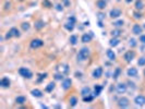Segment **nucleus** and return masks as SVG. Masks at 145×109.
<instances>
[{
    "mask_svg": "<svg viewBox=\"0 0 145 109\" xmlns=\"http://www.w3.org/2000/svg\"><path fill=\"white\" fill-rule=\"evenodd\" d=\"M89 54H91L89 48H87V47L81 48V50L79 51V54H78V59L80 60V61H84V60H86L89 57Z\"/></svg>",
    "mask_w": 145,
    "mask_h": 109,
    "instance_id": "f257e3e1",
    "label": "nucleus"
},
{
    "mask_svg": "<svg viewBox=\"0 0 145 109\" xmlns=\"http://www.w3.org/2000/svg\"><path fill=\"white\" fill-rule=\"evenodd\" d=\"M21 36V33L19 31L16 27H12V28L9 29V32L5 34V39H10L12 37H20Z\"/></svg>",
    "mask_w": 145,
    "mask_h": 109,
    "instance_id": "f03ea898",
    "label": "nucleus"
},
{
    "mask_svg": "<svg viewBox=\"0 0 145 109\" xmlns=\"http://www.w3.org/2000/svg\"><path fill=\"white\" fill-rule=\"evenodd\" d=\"M56 70L58 71L59 73H62V74H68L69 73V65L68 64H65V63H61V64H58L56 67Z\"/></svg>",
    "mask_w": 145,
    "mask_h": 109,
    "instance_id": "7ed1b4c3",
    "label": "nucleus"
},
{
    "mask_svg": "<svg viewBox=\"0 0 145 109\" xmlns=\"http://www.w3.org/2000/svg\"><path fill=\"white\" fill-rule=\"evenodd\" d=\"M44 45V42L39 38H35V39H32L31 40V44H29V47L32 49H36V48H39Z\"/></svg>",
    "mask_w": 145,
    "mask_h": 109,
    "instance_id": "20e7f679",
    "label": "nucleus"
},
{
    "mask_svg": "<svg viewBox=\"0 0 145 109\" xmlns=\"http://www.w3.org/2000/svg\"><path fill=\"white\" fill-rule=\"evenodd\" d=\"M19 73H20L21 76L26 78V79H32V76H33V73L29 69H26V68H20L19 69Z\"/></svg>",
    "mask_w": 145,
    "mask_h": 109,
    "instance_id": "39448f33",
    "label": "nucleus"
},
{
    "mask_svg": "<svg viewBox=\"0 0 145 109\" xmlns=\"http://www.w3.org/2000/svg\"><path fill=\"white\" fill-rule=\"evenodd\" d=\"M129 105H130V100L127 97H121L118 100V106L120 108H127L129 107Z\"/></svg>",
    "mask_w": 145,
    "mask_h": 109,
    "instance_id": "423d86ee",
    "label": "nucleus"
},
{
    "mask_svg": "<svg viewBox=\"0 0 145 109\" xmlns=\"http://www.w3.org/2000/svg\"><path fill=\"white\" fill-rule=\"evenodd\" d=\"M134 57H135V53L133 50H129V51H127V53L124 54V56H123V58L124 60L127 62H131L133 59H134Z\"/></svg>",
    "mask_w": 145,
    "mask_h": 109,
    "instance_id": "0eeeda50",
    "label": "nucleus"
},
{
    "mask_svg": "<svg viewBox=\"0 0 145 109\" xmlns=\"http://www.w3.org/2000/svg\"><path fill=\"white\" fill-rule=\"evenodd\" d=\"M116 91H117V93H118V94H124V93L127 92V85H125L124 83H119V84H117Z\"/></svg>",
    "mask_w": 145,
    "mask_h": 109,
    "instance_id": "6e6552de",
    "label": "nucleus"
},
{
    "mask_svg": "<svg viewBox=\"0 0 145 109\" xmlns=\"http://www.w3.org/2000/svg\"><path fill=\"white\" fill-rule=\"evenodd\" d=\"M134 103L136 106H143L145 105V96H143V95H139V96H136L134 98Z\"/></svg>",
    "mask_w": 145,
    "mask_h": 109,
    "instance_id": "1a4fd4ad",
    "label": "nucleus"
},
{
    "mask_svg": "<svg viewBox=\"0 0 145 109\" xmlns=\"http://www.w3.org/2000/svg\"><path fill=\"white\" fill-rule=\"evenodd\" d=\"M93 36H94L93 32H88L87 34H83V36H82V43H84V44L89 43L92 40V37Z\"/></svg>",
    "mask_w": 145,
    "mask_h": 109,
    "instance_id": "9d476101",
    "label": "nucleus"
},
{
    "mask_svg": "<svg viewBox=\"0 0 145 109\" xmlns=\"http://www.w3.org/2000/svg\"><path fill=\"white\" fill-rule=\"evenodd\" d=\"M103 68L102 67H98V68H96L94 71H93V78L94 79H99L100 76L103 75Z\"/></svg>",
    "mask_w": 145,
    "mask_h": 109,
    "instance_id": "9b49d317",
    "label": "nucleus"
},
{
    "mask_svg": "<svg viewBox=\"0 0 145 109\" xmlns=\"http://www.w3.org/2000/svg\"><path fill=\"white\" fill-rule=\"evenodd\" d=\"M121 10L120 9H117V8H115V9H113L110 11V13H109V15H110V18H113V19H117V18H119L120 15H121Z\"/></svg>",
    "mask_w": 145,
    "mask_h": 109,
    "instance_id": "f8f14e48",
    "label": "nucleus"
},
{
    "mask_svg": "<svg viewBox=\"0 0 145 109\" xmlns=\"http://www.w3.org/2000/svg\"><path fill=\"white\" fill-rule=\"evenodd\" d=\"M71 84H72L71 79H69V78L63 79V80H62V88L63 89H69L71 87Z\"/></svg>",
    "mask_w": 145,
    "mask_h": 109,
    "instance_id": "ddd939ff",
    "label": "nucleus"
},
{
    "mask_svg": "<svg viewBox=\"0 0 145 109\" xmlns=\"http://www.w3.org/2000/svg\"><path fill=\"white\" fill-rule=\"evenodd\" d=\"M132 32H133V34H135V35H140L141 33L143 32V27L141 25H139V24H134L132 27Z\"/></svg>",
    "mask_w": 145,
    "mask_h": 109,
    "instance_id": "4468645a",
    "label": "nucleus"
},
{
    "mask_svg": "<svg viewBox=\"0 0 145 109\" xmlns=\"http://www.w3.org/2000/svg\"><path fill=\"white\" fill-rule=\"evenodd\" d=\"M127 74L128 76H131V78H135V76H138V69L136 68H130L127 71Z\"/></svg>",
    "mask_w": 145,
    "mask_h": 109,
    "instance_id": "2eb2a0df",
    "label": "nucleus"
},
{
    "mask_svg": "<svg viewBox=\"0 0 145 109\" xmlns=\"http://www.w3.org/2000/svg\"><path fill=\"white\" fill-rule=\"evenodd\" d=\"M0 86L1 87H3V88H7V87H9L10 86V80L8 78H2L1 79V81H0Z\"/></svg>",
    "mask_w": 145,
    "mask_h": 109,
    "instance_id": "dca6fc26",
    "label": "nucleus"
},
{
    "mask_svg": "<svg viewBox=\"0 0 145 109\" xmlns=\"http://www.w3.org/2000/svg\"><path fill=\"white\" fill-rule=\"evenodd\" d=\"M106 5H107V2H106L105 0H97L96 1V7L98 8V9H100V10L105 9Z\"/></svg>",
    "mask_w": 145,
    "mask_h": 109,
    "instance_id": "f3484780",
    "label": "nucleus"
},
{
    "mask_svg": "<svg viewBox=\"0 0 145 109\" xmlns=\"http://www.w3.org/2000/svg\"><path fill=\"white\" fill-rule=\"evenodd\" d=\"M31 94H32L34 97H37V98L43 97V92H42V91H39V89H37V88L32 89V91H31Z\"/></svg>",
    "mask_w": 145,
    "mask_h": 109,
    "instance_id": "a211bd4d",
    "label": "nucleus"
},
{
    "mask_svg": "<svg viewBox=\"0 0 145 109\" xmlns=\"http://www.w3.org/2000/svg\"><path fill=\"white\" fill-rule=\"evenodd\" d=\"M120 44V39L118 37H114L113 39L109 40V45L111 46V47H116V46H118Z\"/></svg>",
    "mask_w": 145,
    "mask_h": 109,
    "instance_id": "6ab92c4d",
    "label": "nucleus"
},
{
    "mask_svg": "<svg viewBox=\"0 0 145 109\" xmlns=\"http://www.w3.org/2000/svg\"><path fill=\"white\" fill-rule=\"evenodd\" d=\"M106 54H107V57L109 60H111V61H115V60H116V54H115L111 49H108Z\"/></svg>",
    "mask_w": 145,
    "mask_h": 109,
    "instance_id": "aec40b11",
    "label": "nucleus"
},
{
    "mask_svg": "<svg viewBox=\"0 0 145 109\" xmlns=\"http://www.w3.org/2000/svg\"><path fill=\"white\" fill-rule=\"evenodd\" d=\"M103 88H104V87L102 85H98V84H96V85L94 86V95H95V96H98V95L102 93Z\"/></svg>",
    "mask_w": 145,
    "mask_h": 109,
    "instance_id": "412c9836",
    "label": "nucleus"
},
{
    "mask_svg": "<svg viewBox=\"0 0 145 109\" xmlns=\"http://www.w3.org/2000/svg\"><path fill=\"white\" fill-rule=\"evenodd\" d=\"M64 28L67 29V31H69V32H72L73 28H74V23H72V22L68 21L67 23L64 24Z\"/></svg>",
    "mask_w": 145,
    "mask_h": 109,
    "instance_id": "4be33fe9",
    "label": "nucleus"
},
{
    "mask_svg": "<svg viewBox=\"0 0 145 109\" xmlns=\"http://www.w3.org/2000/svg\"><path fill=\"white\" fill-rule=\"evenodd\" d=\"M44 26H45V22L43 20H38L35 22V28L36 29H42Z\"/></svg>",
    "mask_w": 145,
    "mask_h": 109,
    "instance_id": "5701e85b",
    "label": "nucleus"
},
{
    "mask_svg": "<svg viewBox=\"0 0 145 109\" xmlns=\"http://www.w3.org/2000/svg\"><path fill=\"white\" fill-rule=\"evenodd\" d=\"M15 103L19 104V105H23V104L26 103V98L24 96H18L15 98Z\"/></svg>",
    "mask_w": 145,
    "mask_h": 109,
    "instance_id": "b1692460",
    "label": "nucleus"
},
{
    "mask_svg": "<svg viewBox=\"0 0 145 109\" xmlns=\"http://www.w3.org/2000/svg\"><path fill=\"white\" fill-rule=\"evenodd\" d=\"M91 94V88H89L88 86H85V87H83L82 88V91H81V95L82 96H86V95H89Z\"/></svg>",
    "mask_w": 145,
    "mask_h": 109,
    "instance_id": "393cba45",
    "label": "nucleus"
},
{
    "mask_svg": "<svg viewBox=\"0 0 145 109\" xmlns=\"http://www.w3.org/2000/svg\"><path fill=\"white\" fill-rule=\"evenodd\" d=\"M55 86H56V84L54 83V82H50V83L48 84L47 86H46V88H45V91L47 92V93H51L55 89Z\"/></svg>",
    "mask_w": 145,
    "mask_h": 109,
    "instance_id": "a878e982",
    "label": "nucleus"
},
{
    "mask_svg": "<svg viewBox=\"0 0 145 109\" xmlns=\"http://www.w3.org/2000/svg\"><path fill=\"white\" fill-rule=\"evenodd\" d=\"M143 8H144L143 0H136V2H135V9L136 10H142Z\"/></svg>",
    "mask_w": 145,
    "mask_h": 109,
    "instance_id": "bb28decb",
    "label": "nucleus"
},
{
    "mask_svg": "<svg viewBox=\"0 0 145 109\" xmlns=\"http://www.w3.org/2000/svg\"><path fill=\"white\" fill-rule=\"evenodd\" d=\"M120 74H121V69H120V68H117V69L115 70L114 74H113L114 80H117V79H118L119 76H120Z\"/></svg>",
    "mask_w": 145,
    "mask_h": 109,
    "instance_id": "cd10ccee",
    "label": "nucleus"
},
{
    "mask_svg": "<svg viewBox=\"0 0 145 109\" xmlns=\"http://www.w3.org/2000/svg\"><path fill=\"white\" fill-rule=\"evenodd\" d=\"M70 44L73 46H75L76 44H78V37H76L75 35H71L70 36Z\"/></svg>",
    "mask_w": 145,
    "mask_h": 109,
    "instance_id": "c85d7f7f",
    "label": "nucleus"
},
{
    "mask_svg": "<svg viewBox=\"0 0 145 109\" xmlns=\"http://www.w3.org/2000/svg\"><path fill=\"white\" fill-rule=\"evenodd\" d=\"M93 99H94V96H93V95H91V94H89V95H86V96L83 97V102H84V103H91Z\"/></svg>",
    "mask_w": 145,
    "mask_h": 109,
    "instance_id": "c756f323",
    "label": "nucleus"
},
{
    "mask_svg": "<svg viewBox=\"0 0 145 109\" xmlns=\"http://www.w3.org/2000/svg\"><path fill=\"white\" fill-rule=\"evenodd\" d=\"M21 27H22V29H23V31H29V27H31V25H29V22H23V23L21 24Z\"/></svg>",
    "mask_w": 145,
    "mask_h": 109,
    "instance_id": "7c9ffc66",
    "label": "nucleus"
},
{
    "mask_svg": "<svg viewBox=\"0 0 145 109\" xmlns=\"http://www.w3.org/2000/svg\"><path fill=\"white\" fill-rule=\"evenodd\" d=\"M76 104H78V98L74 97V96L71 97L70 98V106H71V107H75Z\"/></svg>",
    "mask_w": 145,
    "mask_h": 109,
    "instance_id": "2f4dec72",
    "label": "nucleus"
},
{
    "mask_svg": "<svg viewBox=\"0 0 145 109\" xmlns=\"http://www.w3.org/2000/svg\"><path fill=\"white\" fill-rule=\"evenodd\" d=\"M64 74H62V73H56V74L54 75V78H55V80H57V81H61V80H63L64 79Z\"/></svg>",
    "mask_w": 145,
    "mask_h": 109,
    "instance_id": "473e14b6",
    "label": "nucleus"
},
{
    "mask_svg": "<svg viewBox=\"0 0 145 109\" xmlns=\"http://www.w3.org/2000/svg\"><path fill=\"white\" fill-rule=\"evenodd\" d=\"M123 24H124V22L122 20H118V21H115L113 23V25L116 27H121V26H123Z\"/></svg>",
    "mask_w": 145,
    "mask_h": 109,
    "instance_id": "72a5a7b5",
    "label": "nucleus"
},
{
    "mask_svg": "<svg viewBox=\"0 0 145 109\" xmlns=\"http://www.w3.org/2000/svg\"><path fill=\"white\" fill-rule=\"evenodd\" d=\"M111 35H113L114 37H119L120 35H121V31H120V29H114V31L111 32Z\"/></svg>",
    "mask_w": 145,
    "mask_h": 109,
    "instance_id": "f704fd0d",
    "label": "nucleus"
},
{
    "mask_svg": "<svg viewBox=\"0 0 145 109\" xmlns=\"http://www.w3.org/2000/svg\"><path fill=\"white\" fill-rule=\"evenodd\" d=\"M38 76H39V78H38L37 82H38V83H40V82H42L43 80H45V79L47 78V73H40V74L38 75Z\"/></svg>",
    "mask_w": 145,
    "mask_h": 109,
    "instance_id": "c9c22d12",
    "label": "nucleus"
},
{
    "mask_svg": "<svg viewBox=\"0 0 145 109\" xmlns=\"http://www.w3.org/2000/svg\"><path fill=\"white\" fill-rule=\"evenodd\" d=\"M43 5L46 8H51L53 7V4H51V2L49 1V0H43Z\"/></svg>",
    "mask_w": 145,
    "mask_h": 109,
    "instance_id": "e433bc0d",
    "label": "nucleus"
},
{
    "mask_svg": "<svg viewBox=\"0 0 145 109\" xmlns=\"http://www.w3.org/2000/svg\"><path fill=\"white\" fill-rule=\"evenodd\" d=\"M138 64L140 65V67H143V65H145V57H141V58L138 60Z\"/></svg>",
    "mask_w": 145,
    "mask_h": 109,
    "instance_id": "4c0bfd02",
    "label": "nucleus"
},
{
    "mask_svg": "<svg viewBox=\"0 0 145 109\" xmlns=\"http://www.w3.org/2000/svg\"><path fill=\"white\" fill-rule=\"evenodd\" d=\"M129 45H130V47L134 48L135 46H136V40L134 39V38H131V39L129 40Z\"/></svg>",
    "mask_w": 145,
    "mask_h": 109,
    "instance_id": "58836bf2",
    "label": "nucleus"
},
{
    "mask_svg": "<svg viewBox=\"0 0 145 109\" xmlns=\"http://www.w3.org/2000/svg\"><path fill=\"white\" fill-rule=\"evenodd\" d=\"M133 18L136 19V20H139V19L142 18V14H141V13H139V12H134V13H133Z\"/></svg>",
    "mask_w": 145,
    "mask_h": 109,
    "instance_id": "ea45409f",
    "label": "nucleus"
},
{
    "mask_svg": "<svg viewBox=\"0 0 145 109\" xmlns=\"http://www.w3.org/2000/svg\"><path fill=\"white\" fill-rule=\"evenodd\" d=\"M62 4H63L64 7H70L71 2H70V0H62Z\"/></svg>",
    "mask_w": 145,
    "mask_h": 109,
    "instance_id": "a19ab883",
    "label": "nucleus"
},
{
    "mask_svg": "<svg viewBox=\"0 0 145 109\" xmlns=\"http://www.w3.org/2000/svg\"><path fill=\"white\" fill-rule=\"evenodd\" d=\"M63 7H64L63 4L58 3V4H56V10L57 11H62V10H63Z\"/></svg>",
    "mask_w": 145,
    "mask_h": 109,
    "instance_id": "79ce46f5",
    "label": "nucleus"
},
{
    "mask_svg": "<svg viewBox=\"0 0 145 109\" xmlns=\"http://www.w3.org/2000/svg\"><path fill=\"white\" fill-rule=\"evenodd\" d=\"M97 18H98V20H99V21H102V20L105 19V14L100 12V13H98V14H97Z\"/></svg>",
    "mask_w": 145,
    "mask_h": 109,
    "instance_id": "37998d69",
    "label": "nucleus"
},
{
    "mask_svg": "<svg viewBox=\"0 0 145 109\" xmlns=\"http://www.w3.org/2000/svg\"><path fill=\"white\" fill-rule=\"evenodd\" d=\"M11 8V3L10 2H5L4 3V10H8V9H10Z\"/></svg>",
    "mask_w": 145,
    "mask_h": 109,
    "instance_id": "c03bdc74",
    "label": "nucleus"
},
{
    "mask_svg": "<svg viewBox=\"0 0 145 109\" xmlns=\"http://www.w3.org/2000/svg\"><path fill=\"white\" fill-rule=\"evenodd\" d=\"M140 42L142 44H145V35H140Z\"/></svg>",
    "mask_w": 145,
    "mask_h": 109,
    "instance_id": "a18cd8bd",
    "label": "nucleus"
},
{
    "mask_svg": "<svg viewBox=\"0 0 145 109\" xmlns=\"http://www.w3.org/2000/svg\"><path fill=\"white\" fill-rule=\"evenodd\" d=\"M75 78L81 79V78H82V73H81V72H78V71H76V72H75Z\"/></svg>",
    "mask_w": 145,
    "mask_h": 109,
    "instance_id": "49530a36",
    "label": "nucleus"
},
{
    "mask_svg": "<svg viewBox=\"0 0 145 109\" xmlns=\"http://www.w3.org/2000/svg\"><path fill=\"white\" fill-rule=\"evenodd\" d=\"M98 26H99V27H103V23H102V21H98Z\"/></svg>",
    "mask_w": 145,
    "mask_h": 109,
    "instance_id": "de8ad7c7",
    "label": "nucleus"
},
{
    "mask_svg": "<svg viewBox=\"0 0 145 109\" xmlns=\"http://www.w3.org/2000/svg\"><path fill=\"white\" fill-rule=\"evenodd\" d=\"M132 1H133V0H125V2H127V3H131Z\"/></svg>",
    "mask_w": 145,
    "mask_h": 109,
    "instance_id": "09e8293b",
    "label": "nucleus"
},
{
    "mask_svg": "<svg viewBox=\"0 0 145 109\" xmlns=\"http://www.w3.org/2000/svg\"><path fill=\"white\" fill-rule=\"evenodd\" d=\"M40 107H42V108H48L47 106H45V105H40Z\"/></svg>",
    "mask_w": 145,
    "mask_h": 109,
    "instance_id": "8fccbe9b",
    "label": "nucleus"
},
{
    "mask_svg": "<svg viewBox=\"0 0 145 109\" xmlns=\"http://www.w3.org/2000/svg\"><path fill=\"white\" fill-rule=\"evenodd\" d=\"M143 28H144V29H145V24H144V25H143Z\"/></svg>",
    "mask_w": 145,
    "mask_h": 109,
    "instance_id": "3c124183",
    "label": "nucleus"
},
{
    "mask_svg": "<svg viewBox=\"0 0 145 109\" xmlns=\"http://www.w3.org/2000/svg\"><path fill=\"white\" fill-rule=\"evenodd\" d=\"M144 75H145V70H144Z\"/></svg>",
    "mask_w": 145,
    "mask_h": 109,
    "instance_id": "603ef678",
    "label": "nucleus"
},
{
    "mask_svg": "<svg viewBox=\"0 0 145 109\" xmlns=\"http://www.w3.org/2000/svg\"><path fill=\"white\" fill-rule=\"evenodd\" d=\"M20 1H23V0H20Z\"/></svg>",
    "mask_w": 145,
    "mask_h": 109,
    "instance_id": "864d4df0",
    "label": "nucleus"
}]
</instances>
